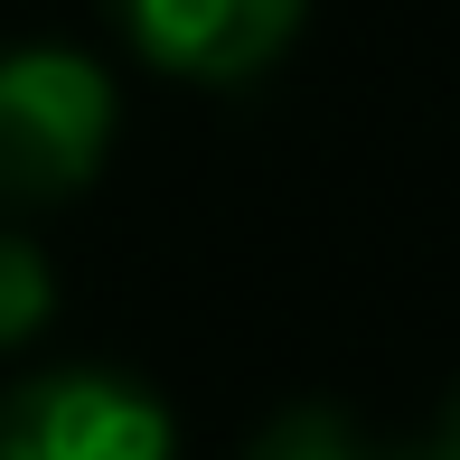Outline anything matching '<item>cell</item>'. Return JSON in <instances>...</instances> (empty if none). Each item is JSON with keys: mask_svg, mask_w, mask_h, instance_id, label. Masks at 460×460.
I'll list each match as a JSON object with an SVG mask.
<instances>
[{"mask_svg": "<svg viewBox=\"0 0 460 460\" xmlns=\"http://www.w3.org/2000/svg\"><path fill=\"white\" fill-rule=\"evenodd\" d=\"M113 151V75L85 48H10L0 57V198L48 207L75 198Z\"/></svg>", "mask_w": 460, "mask_h": 460, "instance_id": "1", "label": "cell"}, {"mask_svg": "<svg viewBox=\"0 0 460 460\" xmlns=\"http://www.w3.org/2000/svg\"><path fill=\"white\" fill-rule=\"evenodd\" d=\"M179 432L132 376L57 367L0 394V460H170Z\"/></svg>", "mask_w": 460, "mask_h": 460, "instance_id": "2", "label": "cell"}, {"mask_svg": "<svg viewBox=\"0 0 460 460\" xmlns=\"http://www.w3.org/2000/svg\"><path fill=\"white\" fill-rule=\"evenodd\" d=\"M132 48L188 85H244L291 48L310 0H113Z\"/></svg>", "mask_w": 460, "mask_h": 460, "instance_id": "3", "label": "cell"}, {"mask_svg": "<svg viewBox=\"0 0 460 460\" xmlns=\"http://www.w3.org/2000/svg\"><path fill=\"white\" fill-rule=\"evenodd\" d=\"M376 442L348 413H329V404H291V413H273L263 423V442H254V460H367Z\"/></svg>", "mask_w": 460, "mask_h": 460, "instance_id": "4", "label": "cell"}, {"mask_svg": "<svg viewBox=\"0 0 460 460\" xmlns=\"http://www.w3.org/2000/svg\"><path fill=\"white\" fill-rule=\"evenodd\" d=\"M48 310H57L48 254H38V244H19V235H0V348H19L29 329H48Z\"/></svg>", "mask_w": 460, "mask_h": 460, "instance_id": "5", "label": "cell"}, {"mask_svg": "<svg viewBox=\"0 0 460 460\" xmlns=\"http://www.w3.org/2000/svg\"><path fill=\"white\" fill-rule=\"evenodd\" d=\"M367 460H460V394L442 404L432 432H413V442H394V451H367Z\"/></svg>", "mask_w": 460, "mask_h": 460, "instance_id": "6", "label": "cell"}]
</instances>
